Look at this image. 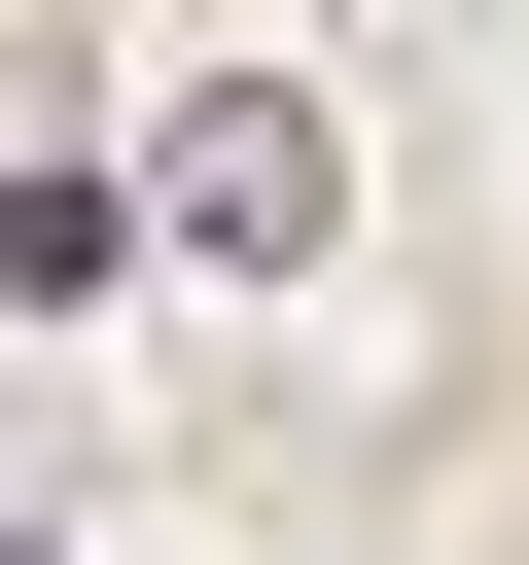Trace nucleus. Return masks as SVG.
I'll use <instances>...</instances> for the list:
<instances>
[{
  "mask_svg": "<svg viewBox=\"0 0 529 565\" xmlns=\"http://www.w3.org/2000/svg\"><path fill=\"white\" fill-rule=\"evenodd\" d=\"M317 212H353V141H317V71H212V106H176V177H141V247H212V282H282Z\"/></svg>",
  "mask_w": 529,
  "mask_h": 565,
  "instance_id": "1",
  "label": "nucleus"
}]
</instances>
